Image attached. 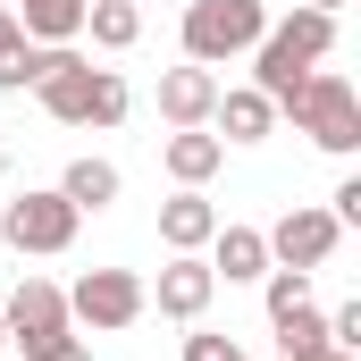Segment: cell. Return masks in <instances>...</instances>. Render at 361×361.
<instances>
[{
  "instance_id": "obj_20",
  "label": "cell",
  "mask_w": 361,
  "mask_h": 361,
  "mask_svg": "<svg viewBox=\"0 0 361 361\" xmlns=\"http://www.w3.org/2000/svg\"><path fill=\"white\" fill-rule=\"evenodd\" d=\"M185 361H244V345L219 336V328H193V336H185Z\"/></svg>"
},
{
  "instance_id": "obj_24",
  "label": "cell",
  "mask_w": 361,
  "mask_h": 361,
  "mask_svg": "<svg viewBox=\"0 0 361 361\" xmlns=\"http://www.w3.org/2000/svg\"><path fill=\"white\" fill-rule=\"evenodd\" d=\"M302 8H319V17H336V8H345V0H302Z\"/></svg>"
},
{
  "instance_id": "obj_23",
  "label": "cell",
  "mask_w": 361,
  "mask_h": 361,
  "mask_svg": "<svg viewBox=\"0 0 361 361\" xmlns=\"http://www.w3.org/2000/svg\"><path fill=\"white\" fill-rule=\"evenodd\" d=\"M42 361H92V353H85V345H76V336H68V345H51V353H42Z\"/></svg>"
},
{
  "instance_id": "obj_21",
  "label": "cell",
  "mask_w": 361,
  "mask_h": 361,
  "mask_svg": "<svg viewBox=\"0 0 361 361\" xmlns=\"http://www.w3.org/2000/svg\"><path fill=\"white\" fill-rule=\"evenodd\" d=\"M336 227H361V177L336 185Z\"/></svg>"
},
{
  "instance_id": "obj_10",
  "label": "cell",
  "mask_w": 361,
  "mask_h": 361,
  "mask_svg": "<svg viewBox=\"0 0 361 361\" xmlns=\"http://www.w3.org/2000/svg\"><path fill=\"white\" fill-rule=\"evenodd\" d=\"M210 126H219V143H269L277 126V101L252 85H219V101H210Z\"/></svg>"
},
{
  "instance_id": "obj_9",
  "label": "cell",
  "mask_w": 361,
  "mask_h": 361,
  "mask_svg": "<svg viewBox=\"0 0 361 361\" xmlns=\"http://www.w3.org/2000/svg\"><path fill=\"white\" fill-rule=\"evenodd\" d=\"M210 294H219V277H210L202 252H177V261L160 269V286H143V302H160V319H185V328L210 311Z\"/></svg>"
},
{
  "instance_id": "obj_15",
  "label": "cell",
  "mask_w": 361,
  "mask_h": 361,
  "mask_svg": "<svg viewBox=\"0 0 361 361\" xmlns=\"http://www.w3.org/2000/svg\"><path fill=\"white\" fill-rule=\"evenodd\" d=\"M25 42H76L85 34V0H17Z\"/></svg>"
},
{
  "instance_id": "obj_17",
  "label": "cell",
  "mask_w": 361,
  "mask_h": 361,
  "mask_svg": "<svg viewBox=\"0 0 361 361\" xmlns=\"http://www.w3.org/2000/svg\"><path fill=\"white\" fill-rule=\"evenodd\" d=\"M59 193H68L76 210H109V202L126 193V177H118L109 160H68V177H59Z\"/></svg>"
},
{
  "instance_id": "obj_22",
  "label": "cell",
  "mask_w": 361,
  "mask_h": 361,
  "mask_svg": "<svg viewBox=\"0 0 361 361\" xmlns=\"http://www.w3.org/2000/svg\"><path fill=\"white\" fill-rule=\"evenodd\" d=\"M25 51V25H17V8H0V59H17Z\"/></svg>"
},
{
  "instance_id": "obj_16",
  "label": "cell",
  "mask_w": 361,
  "mask_h": 361,
  "mask_svg": "<svg viewBox=\"0 0 361 361\" xmlns=\"http://www.w3.org/2000/svg\"><path fill=\"white\" fill-rule=\"evenodd\" d=\"M85 34L101 51H135L143 42V8L135 0H85Z\"/></svg>"
},
{
  "instance_id": "obj_11",
  "label": "cell",
  "mask_w": 361,
  "mask_h": 361,
  "mask_svg": "<svg viewBox=\"0 0 361 361\" xmlns=\"http://www.w3.org/2000/svg\"><path fill=\"white\" fill-rule=\"evenodd\" d=\"M202 252H210V277H227V286H261V277H269V235H261V227H227V219H219V235H210Z\"/></svg>"
},
{
  "instance_id": "obj_2",
  "label": "cell",
  "mask_w": 361,
  "mask_h": 361,
  "mask_svg": "<svg viewBox=\"0 0 361 361\" xmlns=\"http://www.w3.org/2000/svg\"><path fill=\"white\" fill-rule=\"evenodd\" d=\"M286 118H294V135H311L319 152H361V92L353 76H336V68H311L302 76V92L286 101Z\"/></svg>"
},
{
  "instance_id": "obj_14",
  "label": "cell",
  "mask_w": 361,
  "mask_h": 361,
  "mask_svg": "<svg viewBox=\"0 0 361 361\" xmlns=\"http://www.w3.org/2000/svg\"><path fill=\"white\" fill-rule=\"evenodd\" d=\"M219 160H227V143H219L210 126H169V143H160V169H169L177 185H210Z\"/></svg>"
},
{
  "instance_id": "obj_5",
  "label": "cell",
  "mask_w": 361,
  "mask_h": 361,
  "mask_svg": "<svg viewBox=\"0 0 361 361\" xmlns=\"http://www.w3.org/2000/svg\"><path fill=\"white\" fill-rule=\"evenodd\" d=\"M152 302H143V277L135 269H85L68 286V319L92 328V336H118V328H135Z\"/></svg>"
},
{
  "instance_id": "obj_26",
  "label": "cell",
  "mask_w": 361,
  "mask_h": 361,
  "mask_svg": "<svg viewBox=\"0 0 361 361\" xmlns=\"http://www.w3.org/2000/svg\"><path fill=\"white\" fill-rule=\"evenodd\" d=\"M0 353H8V319H0Z\"/></svg>"
},
{
  "instance_id": "obj_19",
  "label": "cell",
  "mask_w": 361,
  "mask_h": 361,
  "mask_svg": "<svg viewBox=\"0 0 361 361\" xmlns=\"http://www.w3.org/2000/svg\"><path fill=\"white\" fill-rule=\"evenodd\" d=\"M261 302H269V328H277L286 311L311 302V269H269V277H261Z\"/></svg>"
},
{
  "instance_id": "obj_1",
  "label": "cell",
  "mask_w": 361,
  "mask_h": 361,
  "mask_svg": "<svg viewBox=\"0 0 361 361\" xmlns=\"http://www.w3.org/2000/svg\"><path fill=\"white\" fill-rule=\"evenodd\" d=\"M328 51H336V17H319V8L269 17V25H261V42H252V92H269L277 118H286V101L302 92V76H311Z\"/></svg>"
},
{
  "instance_id": "obj_18",
  "label": "cell",
  "mask_w": 361,
  "mask_h": 361,
  "mask_svg": "<svg viewBox=\"0 0 361 361\" xmlns=\"http://www.w3.org/2000/svg\"><path fill=\"white\" fill-rule=\"evenodd\" d=\"M277 345H286V361H319V353H328V319L302 302V311H286V319H277Z\"/></svg>"
},
{
  "instance_id": "obj_8",
  "label": "cell",
  "mask_w": 361,
  "mask_h": 361,
  "mask_svg": "<svg viewBox=\"0 0 361 361\" xmlns=\"http://www.w3.org/2000/svg\"><path fill=\"white\" fill-rule=\"evenodd\" d=\"M92 85H101V68H92L76 42H59V51H51V76H42L34 92H42V109H51L59 126H85L92 118Z\"/></svg>"
},
{
  "instance_id": "obj_3",
  "label": "cell",
  "mask_w": 361,
  "mask_h": 361,
  "mask_svg": "<svg viewBox=\"0 0 361 361\" xmlns=\"http://www.w3.org/2000/svg\"><path fill=\"white\" fill-rule=\"evenodd\" d=\"M269 8L261 0H185V59L193 68H227L261 42Z\"/></svg>"
},
{
  "instance_id": "obj_25",
  "label": "cell",
  "mask_w": 361,
  "mask_h": 361,
  "mask_svg": "<svg viewBox=\"0 0 361 361\" xmlns=\"http://www.w3.org/2000/svg\"><path fill=\"white\" fill-rule=\"evenodd\" d=\"M319 361H361V353H345V345H328V353H319Z\"/></svg>"
},
{
  "instance_id": "obj_7",
  "label": "cell",
  "mask_w": 361,
  "mask_h": 361,
  "mask_svg": "<svg viewBox=\"0 0 361 361\" xmlns=\"http://www.w3.org/2000/svg\"><path fill=\"white\" fill-rule=\"evenodd\" d=\"M269 235V269H328L336 261V244H345V227H336V210H286L277 227H261Z\"/></svg>"
},
{
  "instance_id": "obj_4",
  "label": "cell",
  "mask_w": 361,
  "mask_h": 361,
  "mask_svg": "<svg viewBox=\"0 0 361 361\" xmlns=\"http://www.w3.org/2000/svg\"><path fill=\"white\" fill-rule=\"evenodd\" d=\"M76 227H85V210H76L59 185H42V193H17V202L0 210V235H8L25 261H51V252H68V244H76Z\"/></svg>"
},
{
  "instance_id": "obj_6",
  "label": "cell",
  "mask_w": 361,
  "mask_h": 361,
  "mask_svg": "<svg viewBox=\"0 0 361 361\" xmlns=\"http://www.w3.org/2000/svg\"><path fill=\"white\" fill-rule=\"evenodd\" d=\"M0 319H8V345H25V361H42L51 345H68V336H76L68 294H59L51 277H17V294L0 302Z\"/></svg>"
},
{
  "instance_id": "obj_13",
  "label": "cell",
  "mask_w": 361,
  "mask_h": 361,
  "mask_svg": "<svg viewBox=\"0 0 361 361\" xmlns=\"http://www.w3.org/2000/svg\"><path fill=\"white\" fill-rule=\"evenodd\" d=\"M210 101H219V68H169L160 76V118L169 126H210Z\"/></svg>"
},
{
  "instance_id": "obj_27",
  "label": "cell",
  "mask_w": 361,
  "mask_h": 361,
  "mask_svg": "<svg viewBox=\"0 0 361 361\" xmlns=\"http://www.w3.org/2000/svg\"><path fill=\"white\" fill-rule=\"evenodd\" d=\"M0 177H8V152H0Z\"/></svg>"
},
{
  "instance_id": "obj_12",
  "label": "cell",
  "mask_w": 361,
  "mask_h": 361,
  "mask_svg": "<svg viewBox=\"0 0 361 361\" xmlns=\"http://www.w3.org/2000/svg\"><path fill=\"white\" fill-rule=\"evenodd\" d=\"M210 235H219V202H210L202 185H177V193L160 202V244H169V252H202Z\"/></svg>"
}]
</instances>
